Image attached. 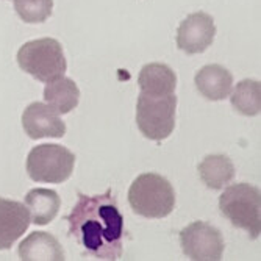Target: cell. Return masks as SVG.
<instances>
[{"mask_svg":"<svg viewBox=\"0 0 261 261\" xmlns=\"http://www.w3.org/2000/svg\"><path fill=\"white\" fill-rule=\"evenodd\" d=\"M66 221L69 222V236L86 255L110 261L121 258L124 216L111 191L100 196L79 194Z\"/></svg>","mask_w":261,"mask_h":261,"instance_id":"1","label":"cell"},{"mask_svg":"<svg viewBox=\"0 0 261 261\" xmlns=\"http://www.w3.org/2000/svg\"><path fill=\"white\" fill-rule=\"evenodd\" d=\"M128 203L146 219H163L175 208V191L168 178L147 172L135 178L128 189Z\"/></svg>","mask_w":261,"mask_h":261,"instance_id":"2","label":"cell"},{"mask_svg":"<svg viewBox=\"0 0 261 261\" xmlns=\"http://www.w3.org/2000/svg\"><path fill=\"white\" fill-rule=\"evenodd\" d=\"M221 213L236 228L256 240L261 233V193L249 183L230 185L219 197Z\"/></svg>","mask_w":261,"mask_h":261,"instance_id":"3","label":"cell"},{"mask_svg":"<svg viewBox=\"0 0 261 261\" xmlns=\"http://www.w3.org/2000/svg\"><path fill=\"white\" fill-rule=\"evenodd\" d=\"M17 64L23 72L42 83L64 75L67 70L63 45L54 38L33 39L20 45Z\"/></svg>","mask_w":261,"mask_h":261,"instance_id":"4","label":"cell"},{"mask_svg":"<svg viewBox=\"0 0 261 261\" xmlns=\"http://www.w3.org/2000/svg\"><path fill=\"white\" fill-rule=\"evenodd\" d=\"M177 96L153 97L139 92L136 103V125L142 136L150 141H163L169 138L175 128Z\"/></svg>","mask_w":261,"mask_h":261,"instance_id":"5","label":"cell"},{"mask_svg":"<svg viewBox=\"0 0 261 261\" xmlns=\"http://www.w3.org/2000/svg\"><path fill=\"white\" fill-rule=\"evenodd\" d=\"M75 166V155L58 144H39L29 152L27 174L33 181L60 185L70 178Z\"/></svg>","mask_w":261,"mask_h":261,"instance_id":"6","label":"cell"},{"mask_svg":"<svg viewBox=\"0 0 261 261\" xmlns=\"http://www.w3.org/2000/svg\"><path fill=\"white\" fill-rule=\"evenodd\" d=\"M183 253L193 261H219L224 256L222 233L211 224L196 221L180 231Z\"/></svg>","mask_w":261,"mask_h":261,"instance_id":"7","label":"cell"},{"mask_svg":"<svg viewBox=\"0 0 261 261\" xmlns=\"http://www.w3.org/2000/svg\"><path fill=\"white\" fill-rule=\"evenodd\" d=\"M216 36L215 19L203 11L191 13L178 25L177 47L188 55L203 54Z\"/></svg>","mask_w":261,"mask_h":261,"instance_id":"8","label":"cell"},{"mask_svg":"<svg viewBox=\"0 0 261 261\" xmlns=\"http://www.w3.org/2000/svg\"><path fill=\"white\" fill-rule=\"evenodd\" d=\"M22 127L32 139L63 138L66 135V124L60 119V114L42 102H33L25 108L22 114Z\"/></svg>","mask_w":261,"mask_h":261,"instance_id":"9","label":"cell"},{"mask_svg":"<svg viewBox=\"0 0 261 261\" xmlns=\"http://www.w3.org/2000/svg\"><path fill=\"white\" fill-rule=\"evenodd\" d=\"M32 224L25 205L0 197V250H10Z\"/></svg>","mask_w":261,"mask_h":261,"instance_id":"10","label":"cell"},{"mask_svg":"<svg viewBox=\"0 0 261 261\" xmlns=\"http://www.w3.org/2000/svg\"><path fill=\"white\" fill-rule=\"evenodd\" d=\"M194 82L197 91L205 99L213 102L227 99L233 89V75L219 64L203 66L196 74Z\"/></svg>","mask_w":261,"mask_h":261,"instance_id":"11","label":"cell"},{"mask_svg":"<svg viewBox=\"0 0 261 261\" xmlns=\"http://www.w3.org/2000/svg\"><path fill=\"white\" fill-rule=\"evenodd\" d=\"M138 85L142 94L153 97L169 96L175 92L177 75L174 70L163 63H150L141 69Z\"/></svg>","mask_w":261,"mask_h":261,"instance_id":"12","label":"cell"},{"mask_svg":"<svg viewBox=\"0 0 261 261\" xmlns=\"http://www.w3.org/2000/svg\"><path fill=\"white\" fill-rule=\"evenodd\" d=\"M19 258L22 261H64V250L54 234L45 231H33L19 246Z\"/></svg>","mask_w":261,"mask_h":261,"instance_id":"13","label":"cell"},{"mask_svg":"<svg viewBox=\"0 0 261 261\" xmlns=\"http://www.w3.org/2000/svg\"><path fill=\"white\" fill-rule=\"evenodd\" d=\"M25 206L35 225H47L57 218L61 199L54 189L35 188L25 196Z\"/></svg>","mask_w":261,"mask_h":261,"instance_id":"14","label":"cell"},{"mask_svg":"<svg viewBox=\"0 0 261 261\" xmlns=\"http://www.w3.org/2000/svg\"><path fill=\"white\" fill-rule=\"evenodd\" d=\"M44 99L58 114H67L77 108L80 102V89L72 79L61 75L47 82Z\"/></svg>","mask_w":261,"mask_h":261,"instance_id":"15","label":"cell"},{"mask_svg":"<svg viewBox=\"0 0 261 261\" xmlns=\"http://www.w3.org/2000/svg\"><path fill=\"white\" fill-rule=\"evenodd\" d=\"M197 171L200 180L213 191H219L221 188H224L234 178V166L227 155L205 156L199 163Z\"/></svg>","mask_w":261,"mask_h":261,"instance_id":"16","label":"cell"},{"mask_svg":"<svg viewBox=\"0 0 261 261\" xmlns=\"http://www.w3.org/2000/svg\"><path fill=\"white\" fill-rule=\"evenodd\" d=\"M230 92L231 107L243 116H258L261 111V83L255 80H241Z\"/></svg>","mask_w":261,"mask_h":261,"instance_id":"17","label":"cell"},{"mask_svg":"<svg viewBox=\"0 0 261 261\" xmlns=\"http://www.w3.org/2000/svg\"><path fill=\"white\" fill-rule=\"evenodd\" d=\"M14 10L25 23H42L52 16L54 0H14Z\"/></svg>","mask_w":261,"mask_h":261,"instance_id":"18","label":"cell"}]
</instances>
